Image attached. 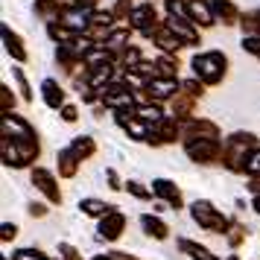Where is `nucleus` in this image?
<instances>
[{"label": "nucleus", "mask_w": 260, "mask_h": 260, "mask_svg": "<svg viewBox=\"0 0 260 260\" xmlns=\"http://www.w3.org/2000/svg\"><path fill=\"white\" fill-rule=\"evenodd\" d=\"M0 138H9L18 146V152L24 158V167H29L41 155V143H38L36 129L15 111H3L0 114Z\"/></svg>", "instance_id": "f257e3e1"}, {"label": "nucleus", "mask_w": 260, "mask_h": 260, "mask_svg": "<svg viewBox=\"0 0 260 260\" xmlns=\"http://www.w3.org/2000/svg\"><path fill=\"white\" fill-rule=\"evenodd\" d=\"M254 146H257V135H251V132H234L222 143V161L219 164H225L231 173H243L246 170V158Z\"/></svg>", "instance_id": "f03ea898"}, {"label": "nucleus", "mask_w": 260, "mask_h": 260, "mask_svg": "<svg viewBox=\"0 0 260 260\" xmlns=\"http://www.w3.org/2000/svg\"><path fill=\"white\" fill-rule=\"evenodd\" d=\"M193 76H199L205 85H219L228 73V56L219 53V50H208V53H196L193 61Z\"/></svg>", "instance_id": "7ed1b4c3"}, {"label": "nucleus", "mask_w": 260, "mask_h": 260, "mask_svg": "<svg viewBox=\"0 0 260 260\" xmlns=\"http://www.w3.org/2000/svg\"><path fill=\"white\" fill-rule=\"evenodd\" d=\"M190 213H193V222L199 225V228L213 231V234H225V231H228V225H231V219L222 216V213L216 211L208 199H196L193 205H190Z\"/></svg>", "instance_id": "20e7f679"}, {"label": "nucleus", "mask_w": 260, "mask_h": 260, "mask_svg": "<svg viewBox=\"0 0 260 260\" xmlns=\"http://www.w3.org/2000/svg\"><path fill=\"white\" fill-rule=\"evenodd\" d=\"M184 152L196 164H219L222 161V143L213 138H190L184 141Z\"/></svg>", "instance_id": "39448f33"}, {"label": "nucleus", "mask_w": 260, "mask_h": 260, "mask_svg": "<svg viewBox=\"0 0 260 260\" xmlns=\"http://www.w3.org/2000/svg\"><path fill=\"white\" fill-rule=\"evenodd\" d=\"M100 103L111 111L120 108H135V91L126 82H108L106 88H100Z\"/></svg>", "instance_id": "423d86ee"}, {"label": "nucleus", "mask_w": 260, "mask_h": 260, "mask_svg": "<svg viewBox=\"0 0 260 260\" xmlns=\"http://www.w3.org/2000/svg\"><path fill=\"white\" fill-rule=\"evenodd\" d=\"M129 24L135 26V32H141L143 38H152V32L158 29V12H155V6L146 0V3H138L129 15Z\"/></svg>", "instance_id": "0eeeda50"}, {"label": "nucleus", "mask_w": 260, "mask_h": 260, "mask_svg": "<svg viewBox=\"0 0 260 260\" xmlns=\"http://www.w3.org/2000/svg\"><path fill=\"white\" fill-rule=\"evenodd\" d=\"M181 138V120L178 117H161L158 123H152V129H149V138L146 143H152V146H161V143H176Z\"/></svg>", "instance_id": "6e6552de"}, {"label": "nucleus", "mask_w": 260, "mask_h": 260, "mask_svg": "<svg viewBox=\"0 0 260 260\" xmlns=\"http://www.w3.org/2000/svg\"><path fill=\"white\" fill-rule=\"evenodd\" d=\"M114 120H117V126L129 135L132 141H146L149 138V123L138 117L135 108H120V111H114Z\"/></svg>", "instance_id": "1a4fd4ad"}, {"label": "nucleus", "mask_w": 260, "mask_h": 260, "mask_svg": "<svg viewBox=\"0 0 260 260\" xmlns=\"http://www.w3.org/2000/svg\"><path fill=\"white\" fill-rule=\"evenodd\" d=\"M178 91H181V82H178V79H170V76H155V79H149L146 88H143L146 100H155V103L173 100Z\"/></svg>", "instance_id": "9d476101"}, {"label": "nucleus", "mask_w": 260, "mask_h": 260, "mask_svg": "<svg viewBox=\"0 0 260 260\" xmlns=\"http://www.w3.org/2000/svg\"><path fill=\"white\" fill-rule=\"evenodd\" d=\"M29 178H32V184L47 196L50 205H61V190H59V184H56V176H53L50 170H44V167H32Z\"/></svg>", "instance_id": "9b49d317"}, {"label": "nucleus", "mask_w": 260, "mask_h": 260, "mask_svg": "<svg viewBox=\"0 0 260 260\" xmlns=\"http://www.w3.org/2000/svg\"><path fill=\"white\" fill-rule=\"evenodd\" d=\"M181 138H213L219 141V126L213 120H205V117H187L181 120Z\"/></svg>", "instance_id": "f8f14e48"}, {"label": "nucleus", "mask_w": 260, "mask_h": 260, "mask_svg": "<svg viewBox=\"0 0 260 260\" xmlns=\"http://www.w3.org/2000/svg\"><path fill=\"white\" fill-rule=\"evenodd\" d=\"M100 237L106 240V243H114V240H120L123 237V231H126V213H120L117 208L114 211H108L103 219H100Z\"/></svg>", "instance_id": "ddd939ff"}, {"label": "nucleus", "mask_w": 260, "mask_h": 260, "mask_svg": "<svg viewBox=\"0 0 260 260\" xmlns=\"http://www.w3.org/2000/svg\"><path fill=\"white\" fill-rule=\"evenodd\" d=\"M149 41H152L161 53H178L181 47H187V44H184V41H181L173 29H170V24H167V21H161V24H158V29L152 32V38H149Z\"/></svg>", "instance_id": "4468645a"}, {"label": "nucleus", "mask_w": 260, "mask_h": 260, "mask_svg": "<svg viewBox=\"0 0 260 260\" xmlns=\"http://www.w3.org/2000/svg\"><path fill=\"white\" fill-rule=\"evenodd\" d=\"M152 193L158 196L161 202H167L173 211H178V208H184V196H181V190L170 181V178H155L152 181Z\"/></svg>", "instance_id": "2eb2a0df"}, {"label": "nucleus", "mask_w": 260, "mask_h": 260, "mask_svg": "<svg viewBox=\"0 0 260 260\" xmlns=\"http://www.w3.org/2000/svg\"><path fill=\"white\" fill-rule=\"evenodd\" d=\"M0 36H3V47H6V53H9V56H12V59L18 61V64H24V61L29 59V50L24 47V38L18 36V32L12 29V26H6V24H3Z\"/></svg>", "instance_id": "dca6fc26"}, {"label": "nucleus", "mask_w": 260, "mask_h": 260, "mask_svg": "<svg viewBox=\"0 0 260 260\" xmlns=\"http://www.w3.org/2000/svg\"><path fill=\"white\" fill-rule=\"evenodd\" d=\"M187 15L196 26H213L216 24L213 3H208V0H187Z\"/></svg>", "instance_id": "f3484780"}, {"label": "nucleus", "mask_w": 260, "mask_h": 260, "mask_svg": "<svg viewBox=\"0 0 260 260\" xmlns=\"http://www.w3.org/2000/svg\"><path fill=\"white\" fill-rule=\"evenodd\" d=\"M167 24H170V29L176 32L187 47H193V44H199V29H196V24L193 21H187V18H173V15H167Z\"/></svg>", "instance_id": "a211bd4d"}, {"label": "nucleus", "mask_w": 260, "mask_h": 260, "mask_svg": "<svg viewBox=\"0 0 260 260\" xmlns=\"http://www.w3.org/2000/svg\"><path fill=\"white\" fill-rule=\"evenodd\" d=\"M114 71H117L114 59L103 61V64H94V68H88V82L94 88H106L108 82H114Z\"/></svg>", "instance_id": "6ab92c4d"}, {"label": "nucleus", "mask_w": 260, "mask_h": 260, "mask_svg": "<svg viewBox=\"0 0 260 260\" xmlns=\"http://www.w3.org/2000/svg\"><path fill=\"white\" fill-rule=\"evenodd\" d=\"M170 106H173V117L187 120V117H193V111H196V96L187 94V91H178V94L170 100Z\"/></svg>", "instance_id": "aec40b11"}, {"label": "nucleus", "mask_w": 260, "mask_h": 260, "mask_svg": "<svg viewBox=\"0 0 260 260\" xmlns=\"http://www.w3.org/2000/svg\"><path fill=\"white\" fill-rule=\"evenodd\" d=\"M41 96H44V106L53 108V111H59L64 106V91H61V85L56 79H44L41 82Z\"/></svg>", "instance_id": "412c9836"}, {"label": "nucleus", "mask_w": 260, "mask_h": 260, "mask_svg": "<svg viewBox=\"0 0 260 260\" xmlns=\"http://www.w3.org/2000/svg\"><path fill=\"white\" fill-rule=\"evenodd\" d=\"M132 29L135 26H111V32H108V38L103 41V47H108L111 53H120V50L129 47V38H132Z\"/></svg>", "instance_id": "4be33fe9"}, {"label": "nucleus", "mask_w": 260, "mask_h": 260, "mask_svg": "<svg viewBox=\"0 0 260 260\" xmlns=\"http://www.w3.org/2000/svg\"><path fill=\"white\" fill-rule=\"evenodd\" d=\"M213 15H216V21H222L225 26H234L240 24V9L234 6V0H213Z\"/></svg>", "instance_id": "5701e85b"}, {"label": "nucleus", "mask_w": 260, "mask_h": 260, "mask_svg": "<svg viewBox=\"0 0 260 260\" xmlns=\"http://www.w3.org/2000/svg\"><path fill=\"white\" fill-rule=\"evenodd\" d=\"M56 161H59V176L61 178H73L76 173H79V164H82V158L73 152L71 146H68V149H61V152L56 155Z\"/></svg>", "instance_id": "b1692460"}, {"label": "nucleus", "mask_w": 260, "mask_h": 260, "mask_svg": "<svg viewBox=\"0 0 260 260\" xmlns=\"http://www.w3.org/2000/svg\"><path fill=\"white\" fill-rule=\"evenodd\" d=\"M141 225H143V231L152 237V240H167L170 237V228H167L164 219H158V216H152V213H143L141 216Z\"/></svg>", "instance_id": "393cba45"}, {"label": "nucleus", "mask_w": 260, "mask_h": 260, "mask_svg": "<svg viewBox=\"0 0 260 260\" xmlns=\"http://www.w3.org/2000/svg\"><path fill=\"white\" fill-rule=\"evenodd\" d=\"M47 36L53 38L56 44H71L79 32H76V29H71L68 24H61L59 18H56V21H47Z\"/></svg>", "instance_id": "a878e982"}, {"label": "nucleus", "mask_w": 260, "mask_h": 260, "mask_svg": "<svg viewBox=\"0 0 260 260\" xmlns=\"http://www.w3.org/2000/svg\"><path fill=\"white\" fill-rule=\"evenodd\" d=\"M178 248H181V251H184L190 260H219L216 254H211L205 246L193 243V240H187V237H181V240H178Z\"/></svg>", "instance_id": "bb28decb"}, {"label": "nucleus", "mask_w": 260, "mask_h": 260, "mask_svg": "<svg viewBox=\"0 0 260 260\" xmlns=\"http://www.w3.org/2000/svg\"><path fill=\"white\" fill-rule=\"evenodd\" d=\"M155 68H158V76L178 79V59H176V53H161V56L155 59Z\"/></svg>", "instance_id": "cd10ccee"}, {"label": "nucleus", "mask_w": 260, "mask_h": 260, "mask_svg": "<svg viewBox=\"0 0 260 260\" xmlns=\"http://www.w3.org/2000/svg\"><path fill=\"white\" fill-rule=\"evenodd\" d=\"M79 211H82L85 216H96V219H103L108 211H114V205H108V202H103V199H82L79 202Z\"/></svg>", "instance_id": "c85d7f7f"}, {"label": "nucleus", "mask_w": 260, "mask_h": 260, "mask_svg": "<svg viewBox=\"0 0 260 260\" xmlns=\"http://www.w3.org/2000/svg\"><path fill=\"white\" fill-rule=\"evenodd\" d=\"M71 149L79 155L82 161H88V158H94V155H96V141H94V138H88V135H79V138H73Z\"/></svg>", "instance_id": "c756f323"}, {"label": "nucleus", "mask_w": 260, "mask_h": 260, "mask_svg": "<svg viewBox=\"0 0 260 260\" xmlns=\"http://www.w3.org/2000/svg\"><path fill=\"white\" fill-rule=\"evenodd\" d=\"M135 114L141 120H146V123H158V120L164 117V114H161V106H158L155 100H146L141 106H135Z\"/></svg>", "instance_id": "7c9ffc66"}, {"label": "nucleus", "mask_w": 260, "mask_h": 260, "mask_svg": "<svg viewBox=\"0 0 260 260\" xmlns=\"http://www.w3.org/2000/svg\"><path fill=\"white\" fill-rule=\"evenodd\" d=\"M61 0H36V12L44 18V21H56L59 18V12H61Z\"/></svg>", "instance_id": "2f4dec72"}, {"label": "nucleus", "mask_w": 260, "mask_h": 260, "mask_svg": "<svg viewBox=\"0 0 260 260\" xmlns=\"http://www.w3.org/2000/svg\"><path fill=\"white\" fill-rule=\"evenodd\" d=\"M240 26H243L246 36H260V9L243 15V18H240Z\"/></svg>", "instance_id": "473e14b6"}, {"label": "nucleus", "mask_w": 260, "mask_h": 260, "mask_svg": "<svg viewBox=\"0 0 260 260\" xmlns=\"http://www.w3.org/2000/svg\"><path fill=\"white\" fill-rule=\"evenodd\" d=\"M225 240H228V246H231V248H237L243 240H246V225L231 222V225H228V231H225Z\"/></svg>", "instance_id": "72a5a7b5"}, {"label": "nucleus", "mask_w": 260, "mask_h": 260, "mask_svg": "<svg viewBox=\"0 0 260 260\" xmlns=\"http://www.w3.org/2000/svg\"><path fill=\"white\" fill-rule=\"evenodd\" d=\"M243 173H246L248 178H251V176H260V143L254 146V149H251V152H248V158H246V170H243Z\"/></svg>", "instance_id": "f704fd0d"}, {"label": "nucleus", "mask_w": 260, "mask_h": 260, "mask_svg": "<svg viewBox=\"0 0 260 260\" xmlns=\"http://www.w3.org/2000/svg\"><path fill=\"white\" fill-rule=\"evenodd\" d=\"M12 76H15V82H18V91H21V96H24L26 103H29V100H32V91H29V82H26L24 71H21V68H15Z\"/></svg>", "instance_id": "c9c22d12"}, {"label": "nucleus", "mask_w": 260, "mask_h": 260, "mask_svg": "<svg viewBox=\"0 0 260 260\" xmlns=\"http://www.w3.org/2000/svg\"><path fill=\"white\" fill-rule=\"evenodd\" d=\"M132 9H135V3H132V0H117L111 12H114V18H117V21H129Z\"/></svg>", "instance_id": "e433bc0d"}, {"label": "nucleus", "mask_w": 260, "mask_h": 260, "mask_svg": "<svg viewBox=\"0 0 260 260\" xmlns=\"http://www.w3.org/2000/svg\"><path fill=\"white\" fill-rule=\"evenodd\" d=\"M15 108V94L9 85H0V111H12Z\"/></svg>", "instance_id": "4c0bfd02"}, {"label": "nucleus", "mask_w": 260, "mask_h": 260, "mask_svg": "<svg viewBox=\"0 0 260 260\" xmlns=\"http://www.w3.org/2000/svg\"><path fill=\"white\" fill-rule=\"evenodd\" d=\"M181 91H187V94H193V96H202V94H205V82H202L199 76L184 79V82H181Z\"/></svg>", "instance_id": "58836bf2"}, {"label": "nucleus", "mask_w": 260, "mask_h": 260, "mask_svg": "<svg viewBox=\"0 0 260 260\" xmlns=\"http://www.w3.org/2000/svg\"><path fill=\"white\" fill-rule=\"evenodd\" d=\"M12 260H50L47 254H41L38 248H21V251H15Z\"/></svg>", "instance_id": "ea45409f"}, {"label": "nucleus", "mask_w": 260, "mask_h": 260, "mask_svg": "<svg viewBox=\"0 0 260 260\" xmlns=\"http://www.w3.org/2000/svg\"><path fill=\"white\" fill-rule=\"evenodd\" d=\"M243 50L260 59V36H243Z\"/></svg>", "instance_id": "a19ab883"}, {"label": "nucleus", "mask_w": 260, "mask_h": 260, "mask_svg": "<svg viewBox=\"0 0 260 260\" xmlns=\"http://www.w3.org/2000/svg\"><path fill=\"white\" fill-rule=\"evenodd\" d=\"M126 190H129L135 199H149V196H152V190H146L141 181H129V184H126Z\"/></svg>", "instance_id": "79ce46f5"}, {"label": "nucleus", "mask_w": 260, "mask_h": 260, "mask_svg": "<svg viewBox=\"0 0 260 260\" xmlns=\"http://www.w3.org/2000/svg\"><path fill=\"white\" fill-rule=\"evenodd\" d=\"M59 111H61V120H64V123H76V120H79V108L71 106V103H64Z\"/></svg>", "instance_id": "37998d69"}, {"label": "nucleus", "mask_w": 260, "mask_h": 260, "mask_svg": "<svg viewBox=\"0 0 260 260\" xmlns=\"http://www.w3.org/2000/svg\"><path fill=\"white\" fill-rule=\"evenodd\" d=\"M15 237H18V225L15 222H3L0 225V240H3V243H9V240H15Z\"/></svg>", "instance_id": "c03bdc74"}, {"label": "nucleus", "mask_w": 260, "mask_h": 260, "mask_svg": "<svg viewBox=\"0 0 260 260\" xmlns=\"http://www.w3.org/2000/svg\"><path fill=\"white\" fill-rule=\"evenodd\" d=\"M59 251H61V260H82V254H79V251H76L71 243H61Z\"/></svg>", "instance_id": "a18cd8bd"}, {"label": "nucleus", "mask_w": 260, "mask_h": 260, "mask_svg": "<svg viewBox=\"0 0 260 260\" xmlns=\"http://www.w3.org/2000/svg\"><path fill=\"white\" fill-rule=\"evenodd\" d=\"M106 181H108V187H111V190H120V187H123V184H120V176H117V170H111V167L106 170Z\"/></svg>", "instance_id": "49530a36"}, {"label": "nucleus", "mask_w": 260, "mask_h": 260, "mask_svg": "<svg viewBox=\"0 0 260 260\" xmlns=\"http://www.w3.org/2000/svg\"><path fill=\"white\" fill-rule=\"evenodd\" d=\"M29 216H47V205L32 202V205H29Z\"/></svg>", "instance_id": "de8ad7c7"}, {"label": "nucleus", "mask_w": 260, "mask_h": 260, "mask_svg": "<svg viewBox=\"0 0 260 260\" xmlns=\"http://www.w3.org/2000/svg\"><path fill=\"white\" fill-rule=\"evenodd\" d=\"M108 257L111 260H141V257H135V254H129V251H108Z\"/></svg>", "instance_id": "09e8293b"}, {"label": "nucleus", "mask_w": 260, "mask_h": 260, "mask_svg": "<svg viewBox=\"0 0 260 260\" xmlns=\"http://www.w3.org/2000/svg\"><path fill=\"white\" fill-rule=\"evenodd\" d=\"M248 190H251L254 196H260V176H251V181H248Z\"/></svg>", "instance_id": "8fccbe9b"}, {"label": "nucleus", "mask_w": 260, "mask_h": 260, "mask_svg": "<svg viewBox=\"0 0 260 260\" xmlns=\"http://www.w3.org/2000/svg\"><path fill=\"white\" fill-rule=\"evenodd\" d=\"M254 211L260 213V196H254Z\"/></svg>", "instance_id": "3c124183"}, {"label": "nucleus", "mask_w": 260, "mask_h": 260, "mask_svg": "<svg viewBox=\"0 0 260 260\" xmlns=\"http://www.w3.org/2000/svg\"><path fill=\"white\" fill-rule=\"evenodd\" d=\"M94 260H111V257H108V254H100V257H94Z\"/></svg>", "instance_id": "603ef678"}, {"label": "nucleus", "mask_w": 260, "mask_h": 260, "mask_svg": "<svg viewBox=\"0 0 260 260\" xmlns=\"http://www.w3.org/2000/svg\"><path fill=\"white\" fill-rule=\"evenodd\" d=\"M228 260H240V257H237V254H231V257H228Z\"/></svg>", "instance_id": "864d4df0"}]
</instances>
